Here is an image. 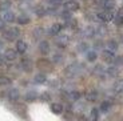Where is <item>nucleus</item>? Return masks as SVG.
I'll return each mask as SVG.
<instances>
[{
	"mask_svg": "<svg viewBox=\"0 0 123 121\" xmlns=\"http://www.w3.org/2000/svg\"><path fill=\"white\" fill-rule=\"evenodd\" d=\"M1 17L4 19V21H6V23H13V21L16 20L15 13H13L12 11H9V9H8V11H4Z\"/></svg>",
	"mask_w": 123,
	"mask_h": 121,
	"instance_id": "nucleus-17",
	"label": "nucleus"
},
{
	"mask_svg": "<svg viewBox=\"0 0 123 121\" xmlns=\"http://www.w3.org/2000/svg\"><path fill=\"white\" fill-rule=\"evenodd\" d=\"M16 57H18V51L16 49H6V52H4V59H6L7 61H15Z\"/></svg>",
	"mask_w": 123,
	"mask_h": 121,
	"instance_id": "nucleus-9",
	"label": "nucleus"
},
{
	"mask_svg": "<svg viewBox=\"0 0 123 121\" xmlns=\"http://www.w3.org/2000/svg\"><path fill=\"white\" fill-rule=\"evenodd\" d=\"M92 73L95 76H105L106 75V68L103 67V65H95V67L92 68Z\"/></svg>",
	"mask_w": 123,
	"mask_h": 121,
	"instance_id": "nucleus-22",
	"label": "nucleus"
},
{
	"mask_svg": "<svg viewBox=\"0 0 123 121\" xmlns=\"http://www.w3.org/2000/svg\"><path fill=\"white\" fill-rule=\"evenodd\" d=\"M62 61H63V55L62 53H54V56H52V63L54 64H60Z\"/></svg>",
	"mask_w": 123,
	"mask_h": 121,
	"instance_id": "nucleus-36",
	"label": "nucleus"
},
{
	"mask_svg": "<svg viewBox=\"0 0 123 121\" xmlns=\"http://www.w3.org/2000/svg\"><path fill=\"white\" fill-rule=\"evenodd\" d=\"M103 45H105V43L102 41V40H95V43H94V48L95 49H100Z\"/></svg>",
	"mask_w": 123,
	"mask_h": 121,
	"instance_id": "nucleus-42",
	"label": "nucleus"
},
{
	"mask_svg": "<svg viewBox=\"0 0 123 121\" xmlns=\"http://www.w3.org/2000/svg\"><path fill=\"white\" fill-rule=\"evenodd\" d=\"M37 99H39V94H37L36 91H28L27 93L24 94V100L27 101V103H34Z\"/></svg>",
	"mask_w": 123,
	"mask_h": 121,
	"instance_id": "nucleus-13",
	"label": "nucleus"
},
{
	"mask_svg": "<svg viewBox=\"0 0 123 121\" xmlns=\"http://www.w3.org/2000/svg\"><path fill=\"white\" fill-rule=\"evenodd\" d=\"M86 57H87V61H90V63H94V61H96V59H98V55H96V51H87L86 52Z\"/></svg>",
	"mask_w": 123,
	"mask_h": 121,
	"instance_id": "nucleus-28",
	"label": "nucleus"
},
{
	"mask_svg": "<svg viewBox=\"0 0 123 121\" xmlns=\"http://www.w3.org/2000/svg\"><path fill=\"white\" fill-rule=\"evenodd\" d=\"M60 17L63 19V20H70L71 17H72V15H71V11H68V9H64V11H62L60 12Z\"/></svg>",
	"mask_w": 123,
	"mask_h": 121,
	"instance_id": "nucleus-37",
	"label": "nucleus"
},
{
	"mask_svg": "<svg viewBox=\"0 0 123 121\" xmlns=\"http://www.w3.org/2000/svg\"><path fill=\"white\" fill-rule=\"evenodd\" d=\"M86 100L90 101V103L96 101V100H98V92H96L95 89H90V91L86 93Z\"/></svg>",
	"mask_w": 123,
	"mask_h": 121,
	"instance_id": "nucleus-21",
	"label": "nucleus"
},
{
	"mask_svg": "<svg viewBox=\"0 0 123 121\" xmlns=\"http://www.w3.org/2000/svg\"><path fill=\"white\" fill-rule=\"evenodd\" d=\"M62 29H63V25H62L60 23H54V24L49 27L48 33L52 35V36H56L58 33H60V32H62Z\"/></svg>",
	"mask_w": 123,
	"mask_h": 121,
	"instance_id": "nucleus-12",
	"label": "nucleus"
},
{
	"mask_svg": "<svg viewBox=\"0 0 123 121\" xmlns=\"http://www.w3.org/2000/svg\"><path fill=\"white\" fill-rule=\"evenodd\" d=\"M106 47H107V49H110V51H117L118 48H119V44H118V41L117 40H114V39H110V40H107V43H106Z\"/></svg>",
	"mask_w": 123,
	"mask_h": 121,
	"instance_id": "nucleus-24",
	"label": "nucleus"
},
{
	"mask_svg": "<svg viewBox=\"0 0 123 121\" xmlns=\"http://www.w3.org/2000/svg\"><path fill=\"white\" fill-rule=\"evenodd\" d=\"M44 33H46V29L43 27H36L34 29V37L35 39H40V37H43Z\"/></svg>",
	"mask_w": 123,
	"mask_h": 121,
	"instance_id": "nucleus-30",
	"label": "nucleus"
},
{
	"mask_svg": "<svg viewBox=\"0 0 123 121\" xmlns=\"http://www.w3.org/2000/svg\"><path fill=\"white\" fill-rule=\"evenodd\" d=\"M34 12L37 17H43V16L47 15V8L44 6H42V4H36L34 7Z\"/></svg>",
	"mask_w": 123,
	"mask_h": 121,
	"instance_id": "nucleus-11",
	"label": "nucleus"
},
{
	"mask_svg": "<svg viewBox=\"0 0 123 121\" xmlns=\"http://www.w3.org/2000/svg\"><path fill=\"white\" fill-rule=\"evenodd\" d=\"M103 7L106 9H114L115 8V0H105L103 1Z\"/></svg>",
	"mask_w": 123,
	"mask_h": 121,
	"instance_id": "nucleus-35",
	"label": "nucleus"
},
{
	"mask_svg": "<svg viewBox=\"0 0 123 121\" xmlns=\"http://www.w3.org/2000/svg\"><path fill=\"white\" fill-rule=\"evenodd\" d=\"M34 82L35 84H46L47 82V75L43 72H40V73H36L34 77Z\"/></svg>",
	"mask_w": 123,
	"mask_h": 121,
	"instance_id": "nucleus-19",
	"label": "nucleus"
},
{
	"mask_svg": "<svg viewBox=\"0 0 123 121\" xmlns=\"http://www.w3.org/2000/svg\"><path fill=\"white\" fill-rule=\"evenodd\" d=\"M40 100L44 101V103H48V101H51V94L48 92H43V93L40 94Z\"/></svg>",
	"mask_w": 123,
	"mask_h": 121,
	"instance_id": "nucleus-39",
	"label": "nucleus"
},
{
	"mask_svg": "<svg viewBox=\"0 0 123 121\" xmlns=\"http://www.w3.org/2000/svg\"><path fill=\"white\" fill-rule=\"evenodd\" d=\"M49 109H51V112L55 113V115H62V113H63V110H64L63 105H62V104H59V103H54V104H51Z\"/></svg>",
	"mask_w": 123,
	"mask_h": 121,
	"instance_id": "nucleus-20",
	"label": "nucleus"
},
{
	"mask_svg": "<svg viewBox=\"0 0 123 121\" xmlns=\"http://www.w3.org/2000/svg\"><path fill=\"white\" fill-rule=\"evenodd\" d=\"M80 97H82V94H80L79 91H70L67 93V99L71 103H78L80 100Z\"/></svg>",
	"mask_w": 123,
	"mask_h": 121,
	"instance_id": "nucleus-14",
	"label": "nucleus"
},
{
	"mask_svg": "<svg viewBox=\"0 0 123 121\" xmlns=\"http://www.w3.org/2000/svg\"><path fill=\"white\" fill-rule=\"evenodd\" d=\"M83 36H86V37H94V36H96L95 27H91V25L86 27V29L83 31Z\"/></svg>",
	"mask_w": 123,
	"mask_h": 121,
	"instance_id": "nucleus-23",
	"label": "nucleus"
},
{
	"mask_svg": "<svg viewBox=\"0 0 123 121\" xmlns=\"http://www.w3.org/2000/svg\"><path fill=\"white\" fill-rule=\"evenodd\" d=\"M99 116H100V110H99L98 108H92L91 110H90V118H91V120H98Z\"/></svg>",
	"mask_w": 123,
	"mask_h": 121,
	"instance_id": "nucleus-32",
	"label": "nucleus"
},
{
	"mask_svg": "<svg viewBox=\"0 0 123 121\" xmlns=\"http://www.w3.org/2000/svg\"><path fill=\"white\" fill-rule=\"evenodd\" d=\"M28 48V44L24 41V40H18L16 41V51H18V53H25V51H27Z\"/></svg>",
	"mask_w": 123,
	"mask_h": 121,
	"instance_id": "nucleus-18",
	"label": "nucleus"
},
{
	"mask_svg": "<svg viewBox=\"0 0 123 121\" xmlns=\"http://www.w3.org/2000/svg\"><path fill=\"white\" fill-rule=\"evenodd\" d=\"M102 59H103V61H106V63H114V57L115 55L112 51H110V49H105V51H102Z\"/></svg>",
	"mask_w": 123,
	"mask_h": 121,
	"instance_id": "nucleus-7",
	"label": "nucleus"
},
{
	"mask_svg": "<svg viewBox=\"0 0 123 121\" xmlns=\"http://www.w3.org/2000/svg\"><path fill=\"white\" fill-rule=\"evenodd\" d=\"M115 13L112 9H106L105 11H100V12L96 13V17H98L99 21H105V23H107V21H111L112 19H114Z\"/></svg>",
	"mask_w": 123,
	"mask_h": 121,
	"instance_id": "nucleus-2",
	"label": "nucleus"
},
{
	"mask_svg": "<svg viewBox=\"0 0 123 121\" xmlns=\"http://www.w3.org/2000/svg\"><path fill=\"white\" fill-rule=\"evenodd\" d=\"M20 68H22V71H24V72H32V69H34V63H32L31 59L23 57L22 63H20Z\"/></svg>",
	"mask_w": 123,
	"mask_h": 121,
	"instance_id": "nucleus-4",
	"label": "nucleus"
},
{
	"mask_svg": "<svg viewBox=\"0 0 123 121\" xmlns=\"http://www.w3.org/2000/svg\"><path fill=\"white\" fill-rule=\"evenodd\" d=\"M55 1H59V3H62V1H63V0H55Z\"/></svg>",
	"mask_w": 123,
	"mask_h": 121,
	"instance_id": "nucleus-45",
	"label": "nucleus"
},
{
	"mask_svg": "<svg viewBox=\"0 0 123 121\" xmlns=\"http://www.w3.org/2000/svg\"><path fill=\"white\" fill-rule=\"evenodd\" d=\"M88 49H90L88 43H86V41H80L79 44H78V51H79V52H87Z\"/></svg>",
	"mask_w": 123,
	"mask_h": 121,
	"instance_id": "nucleus-33",
	"label": "nucleus"
},
{
	"mask_svg": "<svg viewBox=\"0 0 123 121\" xmlns=\"http://www.w3.org/2000/svg\"><path fill=\"white\" fill-rule=\"evenodd\" d=\"M19 97H20V92H19L18 88H11V89H8V92H7V99H8L9 101H18Z\"/></svg>",
	"mask_w": 123,
	"mask_h": 121,
	"instance_id": "nucleus-6",
	"label": "nucleus"
},
{
	"mask_svg": "<svg viewBox=\"0 0 123 121\" xmlns=\"http://www.w3.org/2000/svg\"><path fill=\"white\" fill-rule=\"evenodd\" d=\"M112 91H114L115 93H120V92H123V80L122 79L117 80V81L114 82V85H112Z\"/></svg>",
	"mask_w": 123,
	"mask_h": 121,
	"instance_id": "nucleus-26",
	"label": "nucleus"
},
{
	"mask_svg": "<svg viewBox=\"0 0 123 121\" xmlns=\"http://www.w3.org/2000/svg\"><path fill=\"white\" fill-rule=\"evenodd\" d=\"M6 59H4V55H0V67H1V65H4V64H6Z\"/></svg>",
	"mask_w": 123,
	"mask_h": 121,
	"instance_id": "nucleus-44",
	"label": "nucleus"
},
{
	"mask_svg": "<svg viewBox=\"0 0 123 121\" xmlns=\"http://www.w3.org/2000/svg\"><path fill=\"white\" fill-rule=\"evenodd\" d=\"M64 7H66V9H68L71 12H75V11L79 9L80 6H79V1H78V0H68Z\"/></svg>",
	"mask_w": 123,
	"mask_h": 121,
	"instance_id": "nucleus-15",
	"label": "nucleus"
},
{
	"mask_svg": "<svg viewBox=\"0 0 123 121\" xmlns=\"http://www.w3.org/2000/svg\"><path fill=\"white\" fill-rule=\"evenodd\" d=\"M56 36H58L56 37V45L59 48H66L68 45V43H70V37L67 35H60V33H58Z\"/></svg>",
	"mask_w": 123,
	"mask_h": 121,
	"instance_id": "nucleus-5",
	"label": "nucleus"
},
{
	"mask_svg": "<svg viewBox=\"0 0 123 121\" xmlns=\"http://www.w3.org/2000/svg\"><path fill=\"white\" fill-rule=\"evenodd\" d=\"M79 73V65L78 64H70L67 68H66V75L70 76V77H74Z\"/></svg>",
	"mask_w": 123,
	"mask_h": 121,
	"instance_id": "nucleus-8",
	"label": "nucleus"
},
{
	"mask_svg": "<svg viewBox=\"0 0 123 121\" xmlns=\"http://www.w3.org/2000/svg\"><path fill=\"white\" fill-rule=\"evenodd\" d=\"M19 36H20V31L16 27H11V28H7V29H3V37L6 40H8V41H13Z\"/></svg>",
	"mask_w": 123,
	"mask_h": 121,
	"instance_id": "nucleus-1",
	"label": "nucleus"
},
{
	"mask_svg": "<svg viewBox=\"0 0 123 121\" xmlns=\"http://www.w3.org/2000/svg\"><path fill=\"white\" fill-rule=\"evenodd\" d=\"M66 23H67V27L71 28V29H75V28L78 27V20H76V19H72V17H71L70 20H67Z\"/></svg>",
	"mask_w": 123,
	"mask_h": 121,
	"instance_id": "nucleus-38",
	"label": "nucleus"
},
{
	"mask_svg": "<svg viewBox=\"0 0 123 121\" xmlns=\"http://www.w3.org/2000/svg\"><path fill=\"white\" fill-rule=\"evenodd\" d=\"M36 67L44 72H51L52 71V61L47 60V59H40V60H37Z\"/></svg>",
	"mask_w": 123,
	"mask_h": 121,
	"instance_id": "nucleus-3",
	"label": "nucleus"
},
{
	"mask_svg": "<svg viewBox=\"0 0 123 121\" xmlns=\"http://www.w3.org/2000/svg\"><path fill=\"white\" fill-rule=\"evenodd\" d=\"M99 110H100L102 113H107V112H110V110H111V103H110L108 100L102 101L100 106H99Z\"/></svg>",
	"mask_w": 123,
	"mask_h": 121,
	"instance_id": "nucleus-25",
	"label": "nucleus"
},
{
	"mask_svg": "<svg viewBox=\"0 0 123 121\" xmlns=\"http://www.w3.org/2000/svg\"><path fill=\"white\" fill-rule=\"evenodd\" d=\"M16 21H18V24H20V25H25V24H30L31 23V17L27 15V13L23 12L16 17Z\"/></svg>",
	"mask_w": 123,
	"mask_h": 121,
	"instance_id": "nucleus-16",
	"label": "nucleus"
},
{
	"mask_svg": "<svg viewBox=\"0 0 123 121\" xmlns=\"http://www.w3.org/2000/svg\"><path fill=\"white\" fill-rule=\"evenodd\" d=\"M4 28H6V21L3 17H0V31H3Z\"/></svg>",
	"mask_w": 123,
	"mask_h": 121,
	"instance_id": "nucleus-43",
	"label": "nucleus"
},
{
	"mask_svg": "<svg viewBox=\"0 0 123 121\" xmlns=\"http://www.w3.org/2000/svg\"><path fill=\"white\" fill-rule=\"evenodd\" d=\"M95 29H96V35H99V36H105V35L107 33V28H106V25H103V24L98 25Z\"/></svg>",
	"mask_w": 123,
	"mask_h": 121,
	"instance_id": "nucleus-34",
	"label": "nucleus"
},
{
	"mask_svg": "<svg viewBox=\"0 0 123 121\" xmlns=\"http://www.w3.org/2000/svg\"><path fill=\"white\" fill-rule=\"evenodd\" d=\"M9 7H11V1H9V0H1V1H0V12L8 11Z\"/></svg>",
	"mask_w": 123,
	"mask_h": 121,
	"instance_id": "nucleus-31",
	"label": "nucleus"
},
{
	"mask_svg": "<svg viewBox=\"0 0 123 121\" xmlns=\"http://www.w3.org/2000/svg\"><path fill=\"white\" fill-rule=\"evenodd\" d=\"M114 63H115L117 67H123V56H115Z\"/></svg>",
	"mask_w": 123,
	"mask_h": 121,
	"instance_id": "nucleus-40",
	"label": "nucleus"
},
{
	"mask_svg": "<svg viewBox=\"0 0 123 121\" xmlns=\"http://www.w3.org/2000/svg\"><path fill=\"white\" fill-rule=\"evenodd\" d=\"M119 67H117V65H112V67H108L107 69H106V73H107L108 76H111V77H117L118 73H119V69H118Z\"/></svg>",
	"mask_w": 123,
	"mask_h": 121,
	"instance_id": "nucleus-27",
	"label": "nucleus"
},
{
	"mask_svg": "<svg viewBox=\"0 0 123 121\" xmlns=\"http://www.w3.org/2000/svg\"><path fill=\"white\" fill-rule=\"evenodd\" d=\"M59 84H60V82H59V80H51V81L48 82V85H49V88H51V89H58Z\"/></svg>",
	"mask_w": 123,
	"mask_h": 121,
	"instance_id": "nucleus-41",
	"label": "nucleus"
},
{
	"mask_svg": "<svg viewBox=\"0 0 123 121\" xmlns=\"http://www.w3.org/2000/svg\"><path fill=\"white\" fill-rule=\"evenodd\" d=\"M39 52L42 55H48L49 51H51V47H49V43L47 41V40H42V41L39 43Z\"/></svg>",
	"mask_w": 123,
	"mask_h": 121,
	"instance_id": "nucleus-10",
	"label": "nucleus"
},
{
	"mask_svg": "<svg viewBox=\"0 0 123 121\" xmlns=\"http://www.w3.org/2000/svg\"><path fill=\"white\" fill-rule=\"evenodd\" d=\"M12 84V79L8 76H0V87H9Z\"/></svg>",
	"mask_w": 123,
	"mask_h": 121,
	"instance_id": "nucleus-29",
	"label": "nucleus"
}]
</instances>
